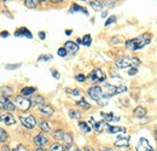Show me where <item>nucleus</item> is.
Masks as SVG:
<instances>
[{
    "mask_svg": "<svg viewBox=\"0 0 157 151\" xmlns=\"http://www.w3.org/2000/svg\"><path fill=\"white\" fill-rule=\"evenodd\" d=\"M150 41H151V35L149 33H145V34H141V35H139L137 38L127 40L124 42V45H126V48L127 50H129V51H137V50H140V48L145 47Z\"/></svg>",
    "mask_w": 157,
    "mask_h": 151,
    "instance_id": "f257e3e1",
    "label": "nucleus"
},
{
    "mask_svg": "<svg viewBox=\"0 0 157 151\" xmlns=\"http://www.w3.org/2000/svg\"><path fill=\"white\" fill-rule=\"evenodd\" d=\"M116 67L118 69H124V68H137L138 65H140V59L137 57H131V56H123L121 58L116 59Z\"/></svg>",
    "mask_w": 157,
    "mask_h": 151,
    "instance_id": "f03ea898",
    "label": "nucleus"
},
{
    "mask_svg": "<svg viewBox=\"0 0 157 151\" xmlns=\"http://www.w3.org/2000/svg\"><path fill=\"white\" fill-rule=\"evenodd\" d=\"M12 102H13L16 109H18L20 111H28L32 106L30 99L27 97H23V95H16Z\"/></svg>",
    "mask_w": 157,
    "mask_h": 151,
    "instance_id": "7ed1b4c3",
    "label": "nucleus"
},
{
    "mask_svg": "<svg viewBox=\"0 0 157 151\" xmlns=\"http://www.w3.org/2000/svg\"><path fill=\"white\" fill-rule=\"evenodd\" d=\"M87 93L97 103H101V102H104L106 99V97H105L104 92H103V88L99 87V86H92V87H90L87 90Z\"/></svg>",
    "mask_w": 157,
    "mask_h": 151,
    "instance_id": "20e7f679",
    "label": "nucleus"
},
{
    "mask_svg": "<svg viewBox=\"0 0 157 151\" xmlns=\"http://www.w3.org/2000/svg\"><path fill=\"white\" fill-rule=\"evenodd\" d=\"M127 91V87L126 86H114V85H105L104 88H103V92L106 98L109 97H113V95H116L118 93H122V92H126Z\"/></svg>",
    "mask_w": 157,
    "mask_h": 151,
    "instance_id": "39448f33",
    "label": "nucleus"
},
{
    "mask_svg": "<svg viewBox=\"0 0 157 151\" xmlns=\"http://www.w3.org/2000/svg\"><path fill=\"white\" fill-rule=\"evenodd\" d=\"M88 80L93 83H100V82H104L106 80V75L105 73L99 69V68H96L94 70H92V73L88 75Z\"/></svg>",
    "mask_w": 157,
    "mask_h": 151,
    "instance_id": "423d86ee",
    "label": "nucleus"
},
{
    "mask_svg": "<svg viewBox=\"0 0 157 151\" xmlns=\"http://www.w3.org/2000/svg\"><path fill=\"white\" fill-rule=\"evenodd\" d=\"M21 123L27 128V130H34L36 126V118L33 115L29 116H22L21 117Z\"/></svg>",
    "mask_w": 157,
    "mask_h": 151,
    "instance_id": "0eeeda50",
    "label": "nucleus"
},
{
    "mask_svg": "<svg viewBox=\"0 0 157 151\" xmlns=\"http://www.w3.org/2000/svg\"><path fill=\"white\" fill-rule=\"evenodd\" d=\"M90 125H91V127L94 130V131H97V132H101L104 128H108V123L105 122V121H94V118L93 117H90Z\"/></svg>",
    "mask_w": 157,
    "mask_h": 151,
    "instance_id": "6e6552de",
    "label": "nucleus"
},
{
    "mask_svg": "<svg viewBox=\"0 0 157 151\" xmlns=\"http://www.w3.org/2000/svg\"><path fill=\"white\" fill-rule=\"evenodd\" d=\"M137 151H154V149L146 138H140L137 145Z\"/></svg>",
    "mask_w": 157,
    "mask_h": 151,
    "instance_id": "1a4fd4ad",
    "label": "nucleus"
},
{
    "mask_svg": "<svg viewBox=\"0 0 157 151\" xmlns=\"http://www.w3.org/2000/svg\"><path fill=\"white\" fill-rule=\"evenodd\" d=\"M0 102H1L2 108L5 110H7V111H15L16 110V106H15V104H13V102L11 99H9L6 97H1L0 98Z\"/></svg>",
    "mask_w": 157,
    "mask_h": 151,
    "instance_id": "9d476101",
    "label": "nucleus"
},
{
    "mask_svg": "<svg viewBox=\"0 0 157 151\" xmlns=\"http://www.w3.org/2000/svg\"><path fill=\"white\" fill-rule=\"evenodd\" d=\"M115 146L118 148H127L129 145V137H123V135H118L117 139L114 143Z\"/></svg>",
    "mask_w": 157,
    "mask_h": 151,
    "instance_id": "9b49d317",
    "label": "nucleus"
},
{
    "mask_svg": "<svg viewBox=\"0 0 157 151\" xmlns=\"http://www.w3.org/2000/svg\"><path fill=\"white\" fill-rule=\"evenodd\" d=\"M15 37H24L28 39H33V34L30 33V30L25 27H21L15 32Z\"/></svg>",
    "mask_w": 157,
    "mask_h": 151,
    "instance_id": "f8f14e48",
    "label": "nucleus"
},
{
    "mask_svg": "<svg viewBox=\"0 0 157 151\" xmlns=\"http://www.w3.org/2000/svg\"><path fill=\"white\" fill-rule=\"evenodd\" d=\"M34 143L38 145V146H45L47 143H48V140H47V138H46V135L45 134H42V133H39V134H36L35 137H34Z\"/></svg>",
    "mask_w": 157,
    "mask_h": 151,
    "instance_id": "ddd939ff",
    "label": "nucleus"
},
{
    "mask_svg": "<svg viewBox=\"0 0 157 151\" xmlns=\"http://www.w3.org/2000/svg\"><path fill=\"white\" fill-rule=\"evenodd\" d=\"M0 118H1L2 122H4L5 125H7V126H11V125H15V123H16V118H15V116L11 113H6V114H4V115H1Z\"/></svg>",
    "mask_w": 157,
    "mask_h": 151,
    "instance_id": "4468645a",
    "label": "nucleus"
},
{
    "mask_svg": "<svg viewBox=\"0 0 157 151\" xmlns=\"http://www.w3.org/2000/svg\"><path fill=\"white\" fill-rule=\"evenodd\" d=\"M64 48L68 51V52H71V53H76L78 51V45L74 41H67L65 45H64Z\"/></svg>",
    "mask_w": 157,
    "mask_h": 151,
    "instance_id": "2eb2a0df",
    "label": "nucleus"
},
{
    "mask_svg": "<svg viewBox=\"0 0 157 151\" xmlns=\"http://www.w3.org/2000/svg\"><path fill=\"white\" fill-rule=\"evenodd\" d=\"M39 111L42 115H45V116H51L52 114L55 113V109L48 104H44V105L39 106Z\"/></svg>",
    "mask_w": 157,
    "mask_h": 151,
    "instance_id": "dca6fc26",
    "label": "nucleus"
},
{
    "mask_svg": "<svg viewBox=\"0 0 157 151\" xmlns=\"http://www.w3.org/2000/svg\"><path fill=\"white\" fill-rule=\"evenodd\" d=\"M100 115H101V117L104 118L105 122H116L120 120V117L115 116L113 113H100Z\"/></svg>",
    "mask_w": 157,
    "mask_h": 151,
    "instance_id": "f3484780",
    "label": "nucleus"
},
{
    "mask_svg": "<svg viewBox=\"0 0 157 151\" xmlns=\"http://www.w3.org/2000/svg\"><path fill=\"white\" fill-rule=\"evenodd\" d=\"M30 102H32V104H33V105L41 106V105H44V104H45V98L40 95H33V97L30 98Z\"/></svg>",
    "mask_w": 157,
    "mask_h": 151,
    "instance_id": "a211bd4d",
    "label": "nucleus"
},
{
    "mask_svg": "<svg viewBox=\"0 0 157 151\" xmlns=\"http://www.w3.org/2000/svg\"><path fill=\"white\" fill-rule=\"evenodd\" d=\"M36 92V88L35 87H32V86H27V87H23L21 90V95L23 97H28V95H34Z\"/></svg>",
    "mask_w": 157,
    "mask_h": 151,
    "instance_id": "6ab92c4d",
    "label": "nucleus"
},
{
    "mask_svg": "<svg viewBox=\"0 0 157 151\" xmlns=\"http://www.w3.org/2000/svg\"><path fill=\"white\" fill-rule=\"evenodd\" d=\"M76 11H80V12H82V14H85L86 16H88V12H87V10H86L85 7H82V6H80L78 4H73V6L70 7V10H69V12H70V14H74V12H76Z\"/></svg>",
    "mask_w": 157,
    "mask_h": 151,
    "instance_id": "aec40b11",
    "label": "nucleus"
},
{
    "mask_svg": "<svg viewBox=\"0 0 157 151\" xmlns=\"http://www.w3.org/2000/svg\"><path fill=\"white\" fill-rule=\"evenodd\" d=\"M0 93H1L2 97L9 98V97H11V95H13V88L12 87H9V86H4V87L0 88Z\"/></svg>",
    "mask_w": 157,
    "mask_h": 151,
    "instance_id": "412c9836",
    "label": "nucleus"
},
{
    "mask_svg": "<svg viewBox=\"0 0 157 151\" xmlns=\"http://www.w3.org/2000/svg\"><path fill=\"white\" fill-rule=\"evenodd\" d=\"M133 115L138 117V118H143L145 115H146V109L144 108V106H137L136 109H134V111H133Z\"/></svg>",
    "mask_w": 157,
    "mask_h": 151,
    "instance_id": "4be33fe9",
    "label": "nucleus"
},
{
    "mask_svg": "<svg viewBox=\"0 0 157 151\" xmlns=\"http://www.w3.org/2000/svg\"><path fill=\"white\" fill-rule=\"evenodd\" d=\"M90 5H91L92 9L97 10V11H100V10L104 7L105 2H104V1H99V0H92V1H90Z\"/></svg>",
    "mask_w": 157,
    "mask_h": 151,
    "instance_id": "5701e85b",
    "label": "nucleus"
},
{
    "mask_svg": "<svg viewBox=\"0 0 157 151\" xmlns=\"http://www.w3.org/2000/svg\"><path fill=\"white\" fill-rule=\"evenodd\" d=\"M106 131L109 133H124L126 128L124 127H117V126H108Z\"/></svg>",
    "mask_w": 157,
    "mask_h": 151,
    "instance_id": "b1692460",
    "label": "nucleus"
},
{
    "mask_svg": "<svg viewBox=\"0 0 157 151\" xmlns=\"http://www.w3.org/2000/svg\"><path fill=\"white\" fill-rule=\"evenodd\" d=\"M63 141H64V145L65 148L68 146H71L73 145V135L70 133H64V138H63Z\"/></svg>",
    "mask_w": 157,
    "mask_h": 151,
    "instance_id": "393cba45",
    "label": "nucleus"
},
{
    "mask_svg": "<svg viewBox=\"0 0 157 151\" xmlns=\"http://www.w3.org/2000/svg\"><path fill=\"white\" fill-rule=\"evenodd\" d=\"M78 127H80V130H81L82 132H85V133H90L92 131V127H91L88 123L83 122V121H80V122H78Z\"/></svg>",
    "mask_w": 157,
    "mask_h": 151,
    "instance_id": "a878e982",
    "label": "nucleus"
},
{
    "mask_svg": "<svg viewBox=\"0 0 157 151\" xmlns=\"http://www.w3.org/2000/svg\"><path fill=\"white\" fill-rule=\"evenodd\" d=\"M76 105L78 106H81L82 109H85V110H88V109H91V104L86 100V99H80L76 102Z\"/></svg>",
    "mask_w": 157,
    "mask_h": 151,
    "instance_id": "bb28decb",
    "label": "nucleus"
},
{
    "mask_svg": "<svg viewBox=\"0 0 157 151\" xmlns=\"http://www.w3.org/2000/svg\"><path fill=\"white\" fill-rule=\"evenodd\" d=\"M23 2H24V5H25L28 9H35V7L39 5V1H38V0H24Z\"/></svg>",
    "mask_w": 157,
    "mask_h": 151,
    "instance_id": "cd10ccee",
    "label": "nucleus"
},
{
    "mask_svg": "<svg viewBox=\"0 0 157 151\" xmlns=\"http://www.w3.org/2000/svg\"><path fill=\"white\" fill-rule=\"evenodd\" d=\"M40 128H41L42 132L47 133L51 131V125H50V122H47V121H41V122H40Z\"/></svg>",
    "mask_w": 157,
    "mask_h": 151,
    "instance_id": "c85d7f7f",
    "label": "nucleus"
},
{
    "mask_svg": "<svg viewBox=\"0 0 157 151\" xmlns=\"http://www.w3.org/2000/svg\"><path fill=\"white\" fill-rule=\"evenodd\" d=\"M92 44V37L90 34H86L83 38L81 39V45H85V46H91Z\"/></svg>",
    "mask_w": 157,
    "mask_h": 151,
    "instance_id": "c756f323",
    "label": "nucleus"
},
{
    "mask_svg": "<svg viewBox=\"0 0 157 151\" xmlns=\"http://www.w3.org/2000/svg\"><path fill=\"white\" fill-rule=\"evenodd\" d=\"M64 133L62 130H57V131H55L53 132V139L55 140H63V138H64Z\"/></svg>",
    "mask_w": 157,
    "mask_h": 151,
    "instance_id": "7c9ffc66",
    "label": "nucleus"
},
{
    "mask_svg": "<svg viewBox=\"0 0 157 151\" xmlns=\"http://www.w3.org/2000/svg\"><path fill=\"white\" fill-rule=\"evenodd\" d=\"M65 150V146L60 145L58 143H55L51 145V151H64Z\"/></svg>",
    "mask_w": 157,
    "mask_h": 151,
    "instance_id": "2f4dec72",
    "label": "nucleus"
},
{
    "mask_svg": "<svg viewBox=\"0 0 157 151\" xmlns=\"http://www.w3.org/2000/svg\"><path fill=\"white\" fill-rule=\"evenodd\" d=\"M69 116H70V118H80V117H81V113H80L78 110L71 109V110L69 111Z\"/></svg>",
    "mask_w": 157,
    "mask_h": 151,
    "instance_id": "473e14b6",
    "label": "nucleus"
},
{
    "mask_svg": "<svg viewBox=\"0 0 157 151\" xmlns=\"http://www.w3.org/2000/svg\"><path fill=\"white\" fill-rule=\"evenodd\" d=\"M9 139V134L6 133V131L0 128V143H5Z\"/></svg>",
    "mask_w": 157,
    "mask_h": 151,
    "instance_id": "72a5a7b5",
    "label": "nucleus"
},
{
    "mask_svg": "<svg viewBox=\"0 0 157 151\" xmlns=\"http://www.w3.org/2000/svg\"><path fill=\"white\" fill-rule=\"evenodd\" d=\"M21 67H22L21 63H17V64H6L5 65V69L6 70H16V69H18Z\"/></svg>",
    "mask_w": 157,
    "mask_h": 151,
    "instance_id": "f704fd0d",
    "label": "nucleus"
},
{
    "mask_svg": "<svg viewBox=\"0 0 157 151\" xmlns=\"http://www.w3.org/2000/svg\"><path fill=\"white\" fill-rule=\"evenodd\" d=\"M53 58L52 55H41V56L38 58V60L39 62H48V60H51Z\"/></svg>",
    "mask_w": 157,
    "mask_h": 151,
    "instance_id": "c9c22d12",
    "label": "nucleus"
},
{
    "mask_svg": "<svg viewBox=\"0 0 157 151\" xmlns=\"http://www.w3.org/2000/svg\"><path fill=\"white\" fill-rule=\"evenodd\" d=\"M110 41H111V44H118V42L123 41V38L121 35H116V37H113V38L110 39Z\"/></svg>",
    "mask_w": 157,
    "mask_h": 151,
    "instance_id": "e433bc0d",
    "label": "nucleus"
},
{
    "mask_svg": "<svg viewBox=\"0 0 157 151\" xmlns=\"http://www.w3.org/2000/svg\"><path fill=\"white\" fill-rule=\"evenodd\" d=\"M116 22V16H110L109 18L106 19V22H105V25L108 27V25H110V24H113V23H115Z\"/></svg>",
    "mask_w": 157,
    "mask_h": 151,
    "instance_id": "4c0bfd02",
    "label": "nucleus"
},
{
    "mask_svg": "<svg viewBox=\"0 0 157 151\" xmlns=\"http://www.w3.org/2000/svg\"><path fill=\"white\" fill-rule=\"evenodd\" d=\"M75 80H78V82H85L86 81V76L83 74H76L75 75Z\"/></svg>",
    "mask_w": 157,
    "mask_h": 151,
    "instance_id": "58836bf2",
    "label": "nucleus"
},
{
    "mask_svg": "<svg viewBox=\"0 0 157 151\" xmlns=\"http://www.w3.org/2000/svg\"><path fill=\"white\" fill-rule=\"evenodd\" d=\"M68 92H69L71 95H82V92H81V90H80V88H74V90L68 91Z\"/></svg>",
    "mask_w": 157,
    "mask_h": 151,
    "instance_id": "ea45409f",
    "label": "nucleus"
},
{
    "mask_svg": "<svg viewBox=\"0 0 157 151\" xmlns=\"http://www.w3.org/2000/svg\"><path fill=\"white\" fill-rule=\"evenodd\" d=\"M58 56H60V57H65L67 55H68V51L64 48V47H60V48H58Z\"/></svg>",
    "mask_w": 157,
    "mask_h": 151,
    "instance_id": "a19ab883",
    "label": "nucleus"
},
{
    "mask_svg": "<svg viewBox=\"0 0 157 151\" xmlns=\"http://www.w3.org/2000/svg\"><path fill=\"white\" fill-rule=\"evenodd\" d=\"M51 74H52V76H53L56 80H59V79H60V75H59V73H58V72H56L55 69H52V70H51Z\"/></svg>",
    "mask_w": 157,
    "mask_h": 151,
    "instance_id": "79ce46f5",
    "label": "nucleus"
},
{
    "mask_svg": "<svg viewBox=\"0 0 157 151\" xmlns=\"http://www.w3.org/2000/svg\"><path fill=\"white\" fill-rule=\"evenodd\" d=\"M137 73H138V69H137V68H131V69L128 70V75H131V76L136 75Z\"/></svg>",
    "mask_w": 157,
    "mask_h": 151,
    "instance_id": "37998d69",
    "label": "nucleus"
},
{
    "mask_svg": "<svg viewBox=\"0 0 157 151\" xmlns=\"http://www.w3.org/2000/svg\"><path fill=\"white\" fill-rule=\"evenodd\" d=\"M0 37H1V38H7V37H10V33H9L7 30H2V32L0 33Z\"/></svg>",
    "mask_w": 157,
    "mask_h": 151,
    "instance_id": "c03bdc74",
    "label": "nucleus"
},
{
    "mask_svg": "<svg viewBox=\"0 0 157 151\" xmlns=\"http://www.w3.org/2000/svg\"><path fill=\"white\" fill-rule=\"evenodd\" d=\"M64 151H81V150L78 149V148H75V146H68V148H65Z\"/></svg>",
    "mask_w": 157,
    "mask_h": 151,
    "instance_id": "a18cd8bd",
    "label": "nucleus"
},
{
    "mask_svg": "<svg viewBox=\"0 0 157 151\" xmlns=\"http://www.w3.org/2000/svg\"><path fill=\"white\" fill-rule=\"evenodd\" d=\"M0 151H12V150H11L7 145H2V146H1V149H0Z\"/></svg>",
    "mask_w": 157,
    "mask_h": 151,
    "instance_id": "49530a36",
    "label": "nucleus"
},
{
    "mask_svg": "<svg viewBox=\"0 0 157 151\" xmlns=\"http://www.w3.org/2000/svg\"><path fill=\"white\" fill-rule=\"evenodd\" d=\"M39 38L41 39V40H44V39L46 38V33H45V32H39Z\"/></svg>",
    "mask_w": 157,
    "mask_h": 151,
    "instance_id": "de8ad7c7",
    "label": "nucleus"
},
{
    "mask_svg": "<svg viewBox=\"0 0 157 151\" xmlns=\"http://www.w3.org/2000/svg\"><path fill=\"white\" fill-rule=\"evenodd\" d=\"M83 151H94V150H93V149H92L91 146H86V148H85V150H83Z\"/></svg>",
    "mask_w": 157,
    "mask_h": 151,
    "instance_id": "09e8293b",
    "label": "nucleus"
},
{
    "mask_svg": "<svg viewBox=\"0 0 157 151\" xmlns=\"http://www.w3.org/2000/svg\"><path fill=\"white\" fill-rule=\"evenodd\" d=\"M34 151H47L46 149H44V148H38V149H35Z\"/></svg>",
    "mask_w": 157,
    "mask_h": 151,
    "instance_id": "8fccbe9b",
    "label": "nucleus"
},
{
    "mask_svg": "<svg viewBox=\"0 0 157 151\" xmlns=\"http://www.w3.org/2000/svg\"><path fill=\"white\" fill-rule=\"evenodd\" d=\"M106 16H108V12H106V11H104V12L101 14V17L104 18V17H106Z\"/></svg>",
    "mask_w": 157,
    "mask_h": 151,
    "instance_id": "3c124183",
    "label": "nucleus"
},
{
    "mask_svg": "<svg viewBox=\"0 0 157 151\" xmlns=\"http://www.w3.org/2000/svg\"><path fill=\"white\" fill-rule=\"evenodd\" d=\"M65 34H67V35H70V34H71V30H70V29H67V30H65Z\"/></svg>",
    "mask_w": 157,
    "mask_h": 151,
    "instance_id": "603ef678",
    "label": "nucleus"
},
{
    "mask_svg": "<svg viewBox=\"0 0 157 151\" xmlns=\"http://www.w3.org/2000/svg\"><path fill=\"white\" fill-rule=\"evenodd\" d=\"M1 109H4V108H2V104H1V102H0V110H1Z\"/></svg>",
    "mask_w": 157,
    "mask_h": 151,
    "instance_id": "864d4df0",
    "label": "nucleus"
},
{
    "mask_svg": "<svg viewBox=\"0 0 157 151\" xmlns=\"http://www.w3.org/2000/svg\"><path fill=\"white\" fill-rule=\"evenodd\" d=\"M156 139H157V134H156Z\"/></svg>",
    "mask_w": 157,
    "mask_h": 151,
    "instance_id": "5fc2aeb1",
    "label": "nucleus"
},
{
    "mask_svg": "<svg viewBox=\"0 0 157 151\" xmlns=\"http://www.w3.org/2000/svg\"><path fill=\"white\" fill-rule=\"evenodd\" d=\"M0 117H1V115H0Z\"/></svg>",
    "mask_w": 157,
    "mask_h": 151,
    "instance_id": "6e6d98bb",
    "label": "nucleus"
}]
</instances>
